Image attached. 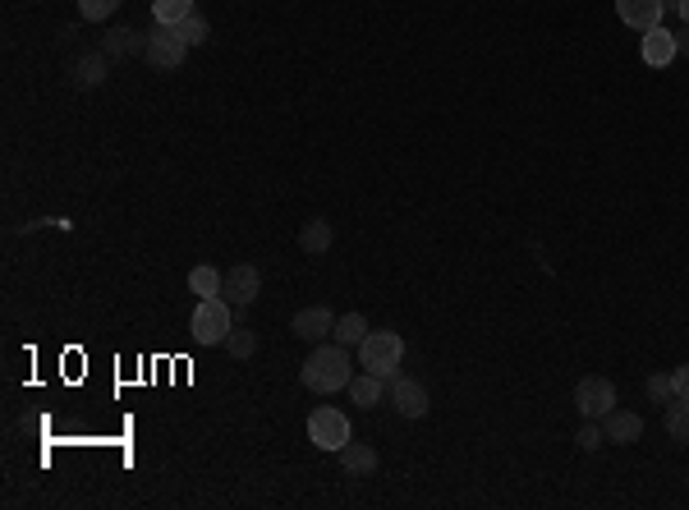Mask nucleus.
<instances>
[{"label":"nucleus","mask_w":689,"mask_h":510,"mask_svg":"<svg viewBox=\"0 0 689 510\" xmlns=\"http://www.w3.org/2000/svg\"><path fill=\"white\" fill-rule=\"evenodd\" d=\"M299 377H304L308 391H317V396H331V391H345L354 377V363H350V345H336V340H322L313 354L304 359V368H299Z\"/></svg>","instance_id":"f257e3e1"},{"label":"nucleus","mask_w":689,"mask_h":510,"mask_svg":"<svg viewBox=\"0 0 689 510\" xmlns=\"http://www.w3.org/2000/svg\"><path fill=\"white\" fill-rule=\"evenodd\" d=\"M230 327H235V313H230L226 299H221V295H216V299H198V308H193V318H189L193 345H203V350L226 345Z\"/></svg>","instance_id":"f03ea898"},{"label":"nucleus","mask_w":689,"mask_h":510,"mask_svg":"<svg viewBox=\"0 0 689 510\" xmlns=\"http://www.w3.org/2000/svg\"><path fill=\"white\" fill-rule=\"evenodd\" d=\"M400 359H405V340L396 336V331H368V336L359 340V363L363 373H377V377H396Z\"/></svg>","instance_id":"7ed1b4c3"},{"label":"nucleus","mask_w":689,"mask_h":510,"mask_svg":"<svg viewBox=\"0 0 689 510\" xmlns=\"http://www.w3.org/2000/svg\"><path fill=\"white\" fill-rule=\"evenodd\" d=\"M193 46L184 42L180 23H157L152 33H147V46H143V60L152 69H180L184 60H189Z\"/></svg>","instance_id":"20e7f679"},{"label":"nucleus","mask_w":689,"mask_h":510,"mask_svg":"<svg viewBox=\"0 0 689 510\" xmlns=\"http://www.w3.org/2000/svg\"><path fill=\"white\" fill-rule=\"evenodd\" d=\"M308 442L322 446V451H340V446L350 442V414H345V409H331V405L313 409V414H308Z\"/></svg>","instance_id":"39448f33"},{"label":"nucleus","mask_w":689,"mask_h":510,"mask_svg":"<svg viewBox=\"0 0 689 510\" xmlns=\"http://www.w3.org/2000/svg\"><path fill=\"white\" fill-rule=\"evenodd\" d=\"M575 405H579V414H584V419H598L602 423L611 409H616V386H611V377H602V373L579 377Z\"/></svg>","instance_id":"423d86ee"},{"label":"nucleus","mask_w":689,"mask_h":510,"mask_svg":"<svg viewBox=\"0 0 689 510\" xmlns=\"http://www.w3.org/2000/svg\"><path fill=\"white\" fill-rule=\"evenodd\" d=\"M258 295H262V272H258V267H253V262H239V267H230L226 285H221V299H226L230 308H249Z\"/></svg>","instance_id":"0eeeda50"},{"label":"nucleus","mask_w":689,"mask_h":510,"mask_svg":"<svg viewBox=\"0 0 689 510\" xmlns=\"http://www.w3.org/2000/svg\"><path fill=\"white\" fill-rule=\"evenodd\" d=\"M386 391H391V405H396V414H405V419H423V414H428V386L418 382V377H405V373H396L391 377V386H386Z\"/></svg>","instance_id":"6e6552de"},{"label":"nucleus","mask_w":689,"mask_h":510,"mask_svg":"<svg viewBox=\"0 0 689 510\" xmlns=\"http://www.w3.org/2000/svg\"><path fill=\"white\" fill-rule=\"evenodd\" d=\"M290 331L299 340H308V345H322V340L336 331V313H331L327 304H313V308H299L290 322Z\"/></svg>","instance_id":"1a4fd4ad"},{"label":"nucleus","mask_w":689,"mask_h":510,"mask_svg":"<svg viewBox=\"0 0 689 510\" xmlns=\"http://www.w3.org/2000/svg\"><path fill=\"white\" fill-rule=\"evenodd\" d=\"M639 56H644V65H648V69H667L671 60L680 56L676 33H667L662 23H657V28H648V33H644V46H639Z\"/></svg>","instance_id":"9d476101"},{"label":"nucleus","mask_w":689,"mask_h":510,"mask_svg":"<svg viewBox=\"0 0 689 510\" xmlns=\"http://www.w3.org/2000/svg\"><path fill=\"white\" fill-rule=\"evenodd\" d=\"M616 19L634 33H648L662 23V0H616Z\"/></svg>","instance_id":"9b49d317"},{"label":"nucleus","mask_w":689,"mask_h":510,"mask_svg":"<svg viewBox=\"0 0 689 510\" xmlns=\"http://www.w3.org/2000/svg\"><path fill=\"white\" fill-rule=\"evenodd\" d=\"M602 432H607V442H616V446H634L644 437V419H639L634 409H611L607 419H602Z\"/></svg>","instance_id":"f8f14e48"},{"label":"nucleus","mask_w":689,"mask_h":510,"mask_svg":"<svg viewBox=\"0 0 689 510\" xmlns=\"http://www.w3.org/2000/svg\"><path fill=\"white\" fill-rule=\"evenodd\" d=\"M106 69H111V56H106V51H83L69 74H74V88L88 92V88H102L106 83Z\"/></svg>","instance_id":"ddd939ff"},{"label":"nucleus","mask_w":689,"mask_h":510,"mask_svg":"<svg viewBox=\"0 0 689 510\" xmlns=\"http://www.w3.org/2000/svg\"><path fill=\"white\" fill-rule=\"evenodd\" d=\"M331 244H336V230H331L327 216H313V221H304V230H299V249H304L308 258H322Z\"/></svg>","instance_id":"4468645a"},{"label":"nucleus","mask_w":689,"mask_h":510,"mask_svg":"<svg viewBox=\"0 0 689 510\" xmlns=\"http://www.w3.org/2000/svg\"><path fill=\"white\" fill-rule=\"evenodd\" d=\"M147 46V33H134V28H111V33H102V51L111 60H129L138 56Z\"/></svg>","instance_id":"2eb2a0df"},{"label":"nucleus","mask_w":689,"mask_h":510,"mask_svg":"<svg viewBox=\"0 0 689 510\" xmlns=\"http://www.w3.org/2000/svg\"><path fill=\"white\" fill-rule=\"evenodd\" d=\"M336 455H340V469L354 474V478H368L377 469V451L373 446H363V442H345Z\"/></svg>","instance_id":"dca6fc26"},{"label":"nucleus","mask_w":689,"mask_h":510,"mask_svg":"<svg viewBox=\"0 0 689 510\" xmlns=\"http://www.w3.org/2000/svg\"><path fill=\"white\" fill-rule=\"evenodd\" d=\"M382 396H386V377H377V373L350 377V400H354L359 409H373Z\"/></svg>","instance_id":"f3484780"},{"label":"nucleus","mask_w":689,"mask_h":510,"mask_svg":"<svg viewBox=\"0 0 689 510\" xmlns=\"http://www.w3.org/2000/svg\"><path fill=\"white\" fill-rule=\"evenodd\" d=\"M221 285H226V272H216V267H207V262L189 272V290H193V295L216 299V295H221Z\"/></svg>","instance_id":"a211bd4d"},{"label":"nucleus","mask_w":689,"mask_h":510,"mask_svg":"<svg viewBox=\"0 0 689 510\" xmlns=\"http://www.w3.org/2000/svg\"><path fill=\"white\" fill-rule=\"evenodd\" d=\"M363 336H368V318H363V313H345V318H336V331H331L336 345H359Z\"/></svg>","instance_id":"6ab92c4d"},{"label":"nucleus","mask_w":689,"mask_h":510,"mask_svg":"<svg viewBox=\"0 0 689 510\" xmlns=\"http://www.w3.org/2000/svg\"><path fill=\"white\" fill-rule=\"evenodd\" d=\"M667 437L680 446L689 442V400H671L667 405Z\"/></svg>","instance_id":"aec40b11"},{"label":"nucleus","mask_w":689,"mask_h":510,"mask_svg":"<svg viewBox=\"0 0 689 510\" xmlns=\"http://www.w3.org/2000/svg\"><path fill=\"white\" fill-rule=\"evenodd\" d=\"M226 354H230V359H253V354H258V336H253L249 327H230Z\"/></svg>","instance_id":"412c9836"},{"label":"nucleus","mask_w":689,"mask_h":510,"mask_svg":"<svg viewBox=\"0 0 689 510\" xmlns=\"http://www.w3.org/2000/svg\"><path fill=\"white\" fill-rule=\"evenodd\" d=\"M193 10H198L193 0H152V14H157V23H184Z\"/></svg>","instance_id":"4be33fe9"},{"label":"nucleus","mask_w":689,"mask_h":510,"mask_svg":"<svg viewBox=\"0 0 689 510\" xmlns=\"http://www.w3.org/2000/svg\"><path fill=\"white\" fill-rule=\"evenodd\" d=\"M180 33H184V42H189V46H203V42H207V33H212V23H207V19H203V14L193 10V14H189V19H184V23H180Z\"/></svg>","instance_id":"5701e85b"},{"label":"nucleus","mask_w":689,"mask_h":510,"mask_svg":"<svg viewBox=\"0 0 689 510\" xmlns=\"http://www.w3.org/2000/svg\"><path fill=\"white\" fill-rule=\"evenodd\" d=\"M120 10V0H79V14L88 23H102V19H111V14Z\"/></svg>","instance_id":"b1692460"},{"label":"nucleus","mask_w":689,"mask_h":510,"mask_svg":"<svg viewBox=\"0 0 689 510\" xmlns=\"http://www.w3.org/2000/svg\"><path fill=\"white\" fill-rule=\"evenodd\" d=\"M648 400H657V405H671V400H676L671 373H653V377H648Z\"/></svg>","instance_id":"393cba45"},{"label":"nucleus","mask_w":689,"mask_h":510,"mask_svg":"<svg viewBox=\"0 0 689 510\" xmlns=\"http://www.w3.org/2000/svg\"><path fill=\"white\" fill-rule=\"evenodd\" d=\"M579 451H598L602 442H607V432H602V423L598 419H584V428H579Z\"/></svg>","instance_id":"a878e982"},{"label":"nucleus","mask_w":689,"mask_h":510,"mask_svg":"<svg viewBox=\"0 0 689 510\" xmlns=\"http://www.w3.org/2000/svg\"><path fill=\"white\" fill-rule=\"evenodd\" d=\"M671 386H676V400H689V363L671 368Z\"/></svg>","instance_id":"bb28decb"},{"label":"nucleus","mask_w":689,"mask_h":510,"mask_svg":"<svg viewBox=\"0 0 689 510\" xmlns=\"http://www.w3.org/2000/svg\"><path fill=\"white\" fill-rule=\"evenodd\" d=\"M676 46H680V51H685V56H689V23H685V28H680V33H676Z\"/></svg>","instance_id":"cd10ccee"},{"label":"nucleus","mask_w":689,"mask_h":510,"mask_svg":"<svg viewBox=\"0 0 689 510\" xmlns=\"http://www.w3.org/2000/svg\"><path fill=\"white\" fill-rule=\"evenodd\" d=\"M676 14H680V23H689V0H680V5H676Z\"/></svg>","instance_id":"c85d7f7f"}]
</instances>
